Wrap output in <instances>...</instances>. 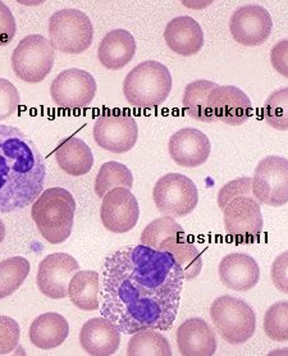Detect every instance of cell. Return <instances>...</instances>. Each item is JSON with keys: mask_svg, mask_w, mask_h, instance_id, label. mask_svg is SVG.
<instances>
[{"mask_svg": "<svg viewBox=\"0 0 288 356\" xmlns=\"http://www.w3.org/2000/svg\"><path fill=\"white\" fill-rule=\"evenodd\" d=\"M184 277L173 257L144 245L112 251L100 275L99 309L123 334L167 332L176 321Z\"/></svg>", "mask_w": 288, "mask_h": 356, "instance_id": "6da1fadb", "label": "cell"}, {"mask_svg": "<svg viewBox=\"0 0 288 356\" xmlns=\"http://www.w3.org/2000/svg\"><path fill=\"white\" fill-rule=\"evenodd\" d=\"M16 35V19L10 9L0 1V47L8 45Z\"/></svg>", "mask_w": 288, "mask_h": 356, "instance_id": "8d00e7d4", "label": "cell"}, {"mask_svg": "<svg viewBox=\"0 0 288 356\" xmlns=\"http://www.w3.org/2000/svg\"><path fill=\"white\" fill-rule=\"evenodd\" d=\"M56 163L67 175L80 177L88 173L94 165L91 149L81 138H65L56 147Z\"/></svg>", "mask_w": 288, "mask_h": 356, "instance_id": "603a6c76", "label": "cell"}, {"mask_svg": "<svg viewBox=\"0 0 288 356\" xmlns=\"http://www.w3.org/2000/svg\"><path fill=\"white\" fill-rule=\"evenodd\" d=\"M168 48L179 56L191 57L204 47V33L192 17L181 16L169 21L164 31Z\"/></svg>", "mask_w": 288, "mask_h": 356, "instance_id": "44dd1931", "label": "cell"}, {"mask_svg": "<svg viewBox=\"0 0 288 356\" xmlns=\"http://www.w3.org/2000/svg\"><path fill=\"white\" fill-rule=\"evenodd\" d=\"M216 342V332L201 318H190L177 330V346L181 355H214Z\"/></svg>", "mask_w": 288, "mask_h": 356, "instance_id": "d6986e66", "label": "cell"}, {"mask_svg": "<svg viewBox=\"0 0 288 356\" xmlns=\"http://www.w3.org/2000/svg\"><path fill=\"white\" fill-rule=\"evenodd\" d=\"M134 186V175L127 165L118 162H106L96 175L95 193L103 199L113 188L123 187L131 190Z\"/></svg>", "mask_w": 288, "mask_h": 356, "instance_id": "83f0119b", "label": "cell"}, {"mask_svg": "<svg viewBox=\"0 0 288 356\" xmlns=\"http://www.w3.org/2000/svg\"><path fill=\"white\" fill-rule=\"evenodd\" d=\"M80 270L77 260L65 252L50 254L41 260L36 275V284L42 295L49 299H64L68 296V286L73 275Z\"/></svg>", "mask_w": 288, "mask_h": 356, "instance_id": "4fadbf2b", "label": "cell"}, {"mask_svg": "<svg viewBox=\"0 0 288 356\" xmlns=\"http://www.w3.org/2000/svg\"><path fill=\"white\" fill-rule=\"evenodd\" d=\"M287 258L288 254L285 251L282 255L274 260L272 266L273 284L283 293H288Z\"/></svg>", "mask_w": 288, "mask_h": 356, "instance_id": "74e56055", "label": "cell"}, {"mask_svg": "<svg viewBox=\"0 0 288 356\" xmlns=\"http://www.w3.org/2000/svg\"><path fill=\"white\" fill-rule=\"evenodd\" d=\"M82 348L91 356H112L118 351L120 332L106 318H93L80 332Z\"/></svg>", "mask_w": 288, "mask_h": 356, "instance_id": "ffe728a7", "label": "cell"}, {"mask_svg": "<svg viewBox=\"0 0 288 356\" xmlns=\"http://www.w3.org/2000/svg\"><path fill=\"white\" fill-rule=\"evenodd\" d=\"M134 35L125 29H115L105 35L97 48L99 62L106 70L118 71L125 68L136 54Z\"/></svg>", "mask_w": 288, "mask_h": 356, "instance_id": "7402d4cb", "label": "cell"}, {"mask_svg": "<svg viewBox=\"0 0 288 356\" xmlns=\"http://www.w3.org/2000/svg\"><path fill=\"white\" fill-rule=\"evenodd\" d=\"M210 318L216 332L231 345H242L255 333V312L246 301L230 295L221 296L210 305Z\"/></svg>", "mask_w": 288, "mask_h": 356, "instance_id": "5b68a950", "label": "cell"}, {"mask_svg": "<svg viewBox=\"0 0 288 356\" xmlns=\"http://www.w3.org/2000/svg\"><path fill=\"white\" fill-rule=\"evenodd\" d=\"M208 103L216 121L228 126H241L253 115L250 97L232 85H218L210 91Z\"/></svg>", "mask_w": 288, "mask_h": 356, "instance_id": "2e32d148", "label": "cell"}, {"mask_svg": "<svg viewBox=\"0 0 288 356\" xmlns=\"http://www.w3.org/2000/svg\"><path fill=\"white\" fill-rule=\"evenodd\" d=\"M49 41L64 54H81L94 40V26L79 9H61L49 18Z\"/></svg>", "mask_w": 288, "mask_h": 356, "instance_id": "8992f818", "label": "cell"}, {"mask_svg": "<svg viewBox=\"0 0 288 356\" xmlns=\"http://www.w3.org/2000/svg\"><path fill=\"white\" fill-rule=\"evenodd\" d=\"M70 334V324L58 313H45L38 316L30 327L29 339L35 348L51 350L59 348Z\"/></svg>", "mask_w": 288, "mask_h": 356, "instance_id": "cb8c5ba5", "label": "cell"}, {"mask_svg": "<svg viewBox=\"0 0 288 356\" xmlns=\"http://www.w3.org/2000/svg\"><path fill=\"white\" fill-rule=\"evenodd\" d=\"M152 199L161 214L181 218L195 211L199 191L191 178L181 173H168L155 184Z\"/></svg>", "mask_w": 288, "mask_h": 356, "instance_id": "ba28073f", "label": "cell"}, {"mask_svg": "<svg viewBox=\"0 0 288 356\" xmlns=\"http://www.w3.org/2000/svg\"><path fill=\"white\" fill-rule=\"evenodd\" d=\"M159 251L169 252L184 273V281H192L200 275L202 257L200 251L192 243L184 232L169 236L160 243Z\"/></svg>", "mask_w": 288, "mask_h": 356, "instance_id": "d4e9b609", "label": "cell"}, {"mask_svg": "<svg viewBox=\"0 0 288 356\" xmlns=\"http://www.w3.org/2000/svg\"><path fill=\"white\" fill-rule=\"evenodd\" d=\"M21 337V330L10 316H0V355H9L17 348Z\"/></svg>", "mask_w": 288, "mask_h": 356, "instance_id": "836d02e7", "label": "cell"}, {"mask_svg": "<svg viewBox=\"0 0 288 356\" xmlns=\"http://www.w3.org/2000/svg\"><path fill=\"white\" fill-rule=\"evenodd\" d=\"M218 272L222 284L233 291H250L260 280V268L257 261L243 252L225 255L219 263Z\"/></svg>", "mask_w": 288, "mask_h": 356, "instance_id": "ac0fdd59", "label": "cell"}, {"mask_svg": "<svg viewBox=\"0 0 288 356\" xmlns=\"http://www.w3.org/2000/svg\"><path fill=\"white\" fill-rule=\"evenodd\" d=\"M140 209L131 190L113 188L103 197L100 218L103 226L113 234H127L138 222Z\"/></svg>", "mask_w": 288, "mask_h": 356, "instance_id": "9a60e30c", "label": "cell"}, {"mask_svg": "<svg viewBox=\"0 0 288 356\" xmlns=\"http://www.w3.org/2000/svg\"><path fill=\"white\" fill-rule=\"evenodd\" d=\"M263 117L274 130H288V88L275 90L266 97Z\"/></svg>", "mask_w": 288, "mask_h": 356, "instance_id": "4dcf8cb0", "label": "cell"}, {"mask_svg": "<svg viewBox=\"0 0 288 356\" xmlns=\"http://www.w3.org/2000/svg\"><path fill=\"white\" fill-rule=\"evenodd\" d=\"M47 164L31 138L0 124V214L22 211L42 193Z\"/></svg>", "mask_w": 288, "mask_h": 356, "instance_id": "7a4b0ae2", "label": "cell"}, {"mask_svg": "<svg viewBox=\"0 0 288 356\" xmlns=\"http://www.w3.org/2000/svg\"><path fill=\"white\" fill-rule=\"evenodd\" d=\"M172 354L168 340L154 330L134 333L128 342V356H170Z\"/></svg>", "mask_w": 288, "mask_h": 356, "instance_id": "f1b7e54d", "label": "cell"}, {"mask_svg": "<svg viewBox=\"0 0 288 356\" xmlns=\"http://www.w3.org/2000/svg\"><path fill=\"white\" fill-rule=\"evenodd\" d=\"M168 150L170 158L178 165L196 168L208 161L211 145L204 132L192 127H184L170 136Z\"/></svg>", "mask_w": 288, "mask_h": 356, "instance_id": "e0dca14e", "label": "cell"}, {"mask_svg": "<svg viewBox=\"0 0 288 356\" xmlns=\"http://www.w3.org/2000/svg\"><path fill=\"white\" fill-rule=\"evenodd\" d=\"M251 184H253V178L250 177L237 178V179H233L231 182L225 184L221 188L219 194H218V205H219V208L223 209L225 204L231 202L234 197H239V196H253Z\"/></svg>", "mask_w": 288, "mask_h": 356, "instance_id": "d590c367", "label": "cell"}, {"mask_svg": "<svg viewBox=\"0 0 288 356\" xmlns=\"http://www.w3.org/2000/svg\"><path fill=\"white\" fill-rule=\"evenodd\" d=\"M138 138V126L134 115L122 109H105L94 124L97 145L114 154H123L134 149Z\"/></svg>", "mask_w": 288, "mask_h": 356, "instance_id": "9c48e42d", "label": "cell"}, {"mask_svg": "<svg viewBox=\"0 0 288 356\" xmlns=\"http://www.w3.org/2000/svg\"><path fill=\"white\" fill-rule=\"evenodd\" d=\"M4 238H6V226H4L3 220L0 219V243L4 241Z\"/></svg>", "mask_w": 288, "mask_h": 356, "instance_id": "ab89813d", "label": "cell"}, {"mask_svg": "<svg viewBox=\"0 0 288 356\" xmlns=\"http://www.w3.org/2000/svg\"><path fill=\"white\" fill-rule=\"evenodd\" d=\"M100 275L95 270H79L68 286V296L76 308L83 312L99 309Z\"/></svg>", "mask_w": 288, "mask_h": 356, "instance_id": "484cf974", "label": "cell"}, {"mask_svg": "<svg viewBox=\"0 0 288 356\" xmlns=\"http://www.w3.org/2000/svg\"><path fill=\"white\" fill-rule=\"evenodd\" d=\"M54 59L56 51L50 41L42 35L33 33L18 42L12 56V67L22 81L39 83L51 72Z\"/></svg>", "mask_w": 288, "mask_h": 356, "instance_id": "52a82bcc", "label": "cell"}, {"mask_svg": "<svg viewBox=\"0 0 288 356\" xmlns=\"http://www.w3.org/2000/svg\"><path fill=\"white\" fill-rule=\"evenodd\" d=\"M30 273V263L22 257L0 261V300L10 296L24 284Z\"/></svg>", "mask_w": 288, "mask_h": 356, "instance_id": "f546056e", "label": "cell"}, {"mask_svg": "<svg viewBox=\"0 0 288 356\" xmlns=\"http://www.w3.org/2000/svg\"><path fill=\"white\" fill-rule=\"evenodd\" d=\"M287 45V40H282L273 47L271 53L273 68L285 77L288 76Z\"/></svg>", "mask_w": 288, "mask_h": 356, "instance_id": "f35d334b", "label": "cell"}, {"mask_svg": "<svg viewBox=\"0 0 288 356\" xmlns=\"http://www.w3.org/2000/svg\"><path fill=\"white\" fill-rule=\"evenodd\" d=\"M19 106V94L12 82L0 79V121L8 120Z\"/></svg>", "mask_w": 288, "mask_h": 356, "instance_id": "e575fe53", "label": "cell"}, {"mask_svg": "<svg viewBox=\"0 0 288 356\" xmlns=\"http://www.w3.org/2000/svg\"><path fill=\"white\" fill-rule=\"evenodd\" d=\"M253 196L259 204L283 207L288 202V161L271 155L262 159L254 170Z\"/></svg>", "mask_w": 288, "mask_h": 356, "instance_id": "30bf717a", "label": "cell"}, {"mask_svg": "<svg viewBox=\"0 0 288 356\" xmlns=\"http://www.w3.org/2000/svg\"><path fill=\"white\" fill-rule=\"evenodd\" d=\"M74 213V197L62 187H53L42 191L31 208L32 219L39 232L53 245L68 240L72 234Z\"/></svg>", "mask_w": 288, "mask_h": 356, "instance_id": "3957f363", "label": "cell"}, {"mask_svg": "<svg viewBox=\"0 0 288 356\" xmlns=\"http://www.w3.org/2000/svg\"><path fill=\"white\" fill-rule=\"evenodd\" d=\"M172 74L157 60H146L128 72L123 94L131 106L152 109L167 100L172 90Z\"/></svg>", "mask_w": 288, "mask_h": 356, "instance_id": "277c9868", "label": "cell"}, {"mask_svg": "<svg viewBox=\"0 0 288 356\" xmlns=\"http://www.w3.org/2000/svg\"><path fill=\"white\" fill-rule=\"evenodd\" d=\"M272 17L266 9L250 4L237 9L230 21L231 35L236 42L245 47H259L272 33Z\"/></svg>", "mask_w": 288, "mask_h": 356, "instance_id": "5bb4252c", "label": "cell"}, {"mask_svg": "<svg viewBox=\"0 0 288 356\" xmlns=\"http://www.w3.org/2000/svg\"><path fill=\"white\" fill-rule=\"evenodd\" d=\"M95 79L80 68H70L59 73L51 82L50 97L63 109H82L90 106L96 95Z\"/></svg>", "mask_w": 288, "mask_h": 356, "instance_id": "7c38bea8", "label": "cell"}, {"mask_svg": "<svg viewBox=\"0 0 288 356\" xmlns=\"http://www.w3.org/2000/svg\"><path fill=\"white\" fill-rule=\"evenodd\" d=\"M216 86L218 83L208 80H196L189 83L184 89L182 99L184 112L196 121L205 123L216 122L208 103L209 94Z\"/></svg>", "mask_w": 288, "mask_h": 356, "instance_id": "4316f807", "label": "cell"}, {"mask_svg": "<svg viewBox=\"0 0 288 356\" xmlns=\"http://www.w3.org/2000/svg\"><path fill=\"white\" fill-rule=\"evenodd\" d=\"M266 336L277 342H288V301L273 304L264 316Z\"/></svg>", "mask_w": 288, "mask_h": 356, "instance_id": "d6a6232c", "label": "cell"}, {"mask_svg": "<svg viewBox=\"0 0 288 356\" xmlns=\"http://www.w3.org/2000/svg\"><path fill=\"white\" fill-rule=\"evenodd\" d=\"M184 227L177 223L173 217L164 216L161 218L154 219L147 226L145 227L141 234V245L147 246L154 250H158L160 243H163L169 236L184 232Z\"/></svg>", "mask_w": 288, "mask_h": 356, "instance_id": "1f68e13d", "label": "cell"}, {"mask_svg": "<svg viewBox=\"0 0 288 356\" xmlns=\"http://www.w3.org/2000/svg\"><path fill=\"white\" fill-rule=\"evenodd\" d=\"M225 232L236 243H255L263 231L264 220L260 204L253 196H239L227 202L223 209Z\"/></svg>", "mask_w": 288, "mask_h": 356, "instance_id": "8fae6325", "label": "cell"}]
</instances>
